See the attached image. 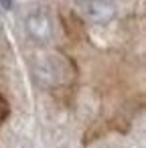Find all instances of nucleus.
Wrapping results in <instances>:
<instances>
[{"mask_svg":"<svg viewBox=\"0 0 146 148\" xmlns=\"http://www.w3.org/2000/svg\"><path fill=\"white\" fill-rule=\"evenodd\" d=\"M85 18L95 25H108L116 16V6L112 0H75Z\"/></svg>","mask_w":146,"mask_h":148,"instance_id":"obj_3","label":"nucleus"},{"mask_svg":"<svg viewBox=\"0 0 146 148\" xmlns=\"http://www.w3.org/2000/svg\"><path fill=\"white\" fill-rule=\"evenodd\" d=\"M33 73H35V79L45 87H55V85L63 83V79H65V67H63L61 59H57V57L39 59L33 67Z\"/></svg>","mask_w":146,"mask_h":148,"instance_id":"obj_2","label":"nucleus"},{"mask_svg":"<svg viewBox=\"0 0 146 148\" xmlns=\"http://www.w3.org/2000/svg\"><path fill=\"white\" fill-rule=\"evenodd\" d=\"M0 6H2V8H6V10H8V8L12 6V0H0Z\"/></svg>","mask_w":146,"mask_h":148,"instance_id":"obj_4","label":"nucleus"},{"mask_svg":"<svg viewBox=\"0 0 146 148\" xmlns=\"http://www.w3.org/2000/svg\"><path fill=\"white\" fill-rule=\"evenodd\" d=\"M25 27H27L29 37L35 43H39V45L51 43V39H53V21H51L47 10L33 8L25 18Z\"/></svg>","mask_w":146,"mask_h":148,"instance_id":"obj_1","label":"nucleus"}]
</instances>
